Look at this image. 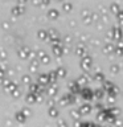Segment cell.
<instances>
[{
	"label": "cell",
	"instance_id": "cell-1",
	"mask_svg": "<svg viewBox=\"0 0 123 127\" xmlns=\"http://www.w3.org/2000/svg\"><path fill=\"white\" fill-rule=\"evenodd\" d=\"M49 16H50V17H57V16H58V12L56 11V9H50V11H49Z\"/></svg>",
	"mask_w": 123,
	"mask_h": 127
},
{
	"label": "cell",
	"instance_id": "cell-2",
	"mask_svg": "<svg viewBox=\"0 0 123 127\" xmlns=\"http://www.w3.org/2000/svg\"><path fill=\"white\" fill-rule=\"evenodd\" d=\"M63 9H65L66 12H69L71 9V4L70 3H67V4H63Z\"/></svg>",
	"mask_w": 123,
	"mask_h": 127
},
{
	"label": "cell",
	"instance_id": "cell-3",
	"mask_svg": "<svg viewBox=\"0 0 123 127\" xmlns=\"http://www.w3.org/2000/svg\"><path fill=\"white\" fill-rule=\"evenodd\" d=\"M15 11H16V13H23L24 9H23L21 7H16V8H13V12H15Z\"/></svg>",
	"mask_w": 123,
	"mask_h": 127
},
{
	"label": "cell",
	"instance_id": "cell-4",
	"mask_svg": "<svg viewBox=\"0 0 123 127\" xmlns=\"http://www.w3.org/2000/svg\"><path fill=\"white\" fill-rule=\"evenodd\" d=\"M111 9H113V12H117L118 11V5H115V4H114V5L111 7Z\"/></svg>",
	"mask_w": 123,
	"mask_h": 127
},
{
	"label": "cell",
	"instance_id": "cell-5",
	"mask_svg": "<svg viewBox=\"0 0 123 127\" xmlns=\"http://www.w3.org/2000/svg\"><path fill=\"white\" fill-rule=\"evenodd\" d=\"M42 3L44 4H48V3H49V0H42Z\"/></svg>",
	"mask_w": 123,
	"mask_h": 127
},
{
	"label": "cell",
	"instance_id": "cell-6",
	"mask_svg": "<svg viewBox=\"0 0 123 127\" xmlns=\"http://www.w3.org/2000/svg\"><path fill=\"white\" fill-rule=\"evenodd\" d=\"M19 1H21V3H24V1H27V0H19Z\"/></svg>",
	"mask_w": 123,
	"mask_h": 127
}]
</instances>
